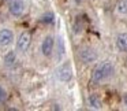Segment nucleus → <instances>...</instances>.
I'll list each match as a JSON object with an SVG mask.
<instances>
[{
	"instance_id": "15",
	"label": "nucleus",
	"mask_w": 127,
	"mask_h": 111,
	"mask_svg": "<svg viewBox=\"0 0 127 111\" xmlns=\"http://www.w3.org/2000/svg\"><path fill=\"white\" fill-rule=\"evenodd\" d=\"M124 104L127 106V95H124Z\"/></svg>"
},
{
	"instance_id": "6",
	"label": "nucleus",
	"mask_w": 127,
	"mask_h": 111,
	"mask_svg": "<svg viewBox=\"0 0 127 111\" xmlns=\"http://www.w3.org/2000/svg\"><path fill=\"white\" fill-rule=\"evenodd\" d=\"M97 58H98V54L93 48L86 47V48H82L79 51V59L83 63H93V62L97 60Z\"/></svg>"
},
{
	"instance_id": "10",
	"label": "nucleus",
	"mask_w": 127,
	"mask_h": 111,
	"mask_svg": "<svg viewBox=\"0 0 127 111\" xmlns=\"http://www.w3.org/2000/svg\"><path fill=\"white\" fill-rule=\"evenodd\" d=\"M15 62H17V54H15L14 51L7 52L6 56H4V64H6L7 67H11L15 64Z\"/></svg>"
},
{
	"instance_id": "16",
	"label": "nucleus",
	"mask_w": 127,
	"mask_h": 111,
	"mask_svg": "<svg viewBox=\"0 0 127 111\" xmlns=\"http://www.w3.org/2000/svg\"><path fill=\"white\" fill-rule=\"evenodd\" d=\"M8 1H11V0H8Z\"/></svg>"
},
{
	"instance_id": "4",
	"label": "nucleus",
	"mask_w": 127,
	"mask_h": 111,
	"mask_svg": "<svg viewBox=\"0 0 127 111\" xmlns=\"http://www.w3.org/2000/svg\"><path fill=\"white\" fill-rule=\"evenodd\" d=\"M53 50H55V39L52 36H47L40 45V51L45 58H49L53 54Z\"/></svg>"
},
{
	"instance_id": "3",
	"label": "nucleus",
	"mask_w": 127,
	"mask_h": 111,
	"mask_svg": "<svg viewBox=\"0 0 127 111\" xmlns=\"http://www.w3.org/2000/svg\"><path fill=\"white\" fill-rule=\"evenodd\" d=\"M25 10H26V3L23 0H11V1H10L8 12L12 17H15V18L22 17V15L25 14Z\"/></svg>"
},
{
	"instance_id": "8",
	"label": "nucleus",
	"mask_w": 127,
	"mask_h": 111,
	"mask_svg": "<svg viewBox=\"0 0 127 111\" xmlns=\"http://www.w3.org/2000/svg\"><path fill=\"white\" fill-rule=\"evenodd\" d=\"M116 47L122 52H127V33H120L116 37Z\"/></svg>"
},
{
	"instance_id": "1",
	"label": "nucleus",
	"mask_w": 127,
	"mask_h": 111,
	"mask_svg": "<svg viewBox=\"0 0 127 111\" xmlns=\"http://www.w3.org/2000/svg\"><path fill=\"white\" fill-rule=\"evenodd\" d=\"M113 71H115V67L111 62L105 60L102 63L97 64L94 67L93 73H92V82L93 84H100L102 81L108 80L109 77H112Z\"/></svg>"
},
{
	"instance_id": "12",
	"label": "nucleus",
	"mask_w": 127,
	"mask_h": 111,
	"mask_svg": "<svg viewBox=\"0 0 127 111\" xmlns=\"http://www.w3.org/2000/svg\"><path fill=\"white\" fill-rule=\"evenodd\" d=\"M116 10L119 14L122 15H127V0H119L116 4Z\"/></svg>"
},
{
	"instance_id": "13",
	"label": "nucleus",
	"mask_w": 127,
	"mask_h": 111,
	"mask_svg": "<svg viewBox=\"0 0 127 111\" xmlns=\"http://www.w3.org/2000/svg\"><path fill=\"white\" fill-rule=\"evenodd\" d=\"M8 99V92L6 91L3 85H0V104H4Z\"/></svg>"
},
{
	"instance_id": "2",
	"label": "nucleus",
	"mask_w": 127,
	"mask_h": 111,
	"mask_svg": "<svg viewBox=\"0 0 127 111\" xmlns=\"http://www.w3.org/2000/svg\"><path fill=\"white\" fill-rule=\"evenodd\" d=\"M30 43H32V34L28 30L21 32V34L17 39V51L22 54L26 52L29 50V47H30Z\"/></svg>"
},
{
	"instance_id": "11",
	"label": "nucleus",
	"mask_w": 127,
	"mask_h": 111,
	"mask_svg": "<svg viewBox=\"0 0 127 111\" xmlns=\"http://www.w3.org/2000/svg\"><path fill=\"white\" fill-rule=\"evenodd\" d=\"M40 22L44 23V25H52V23L55 22V15H53V12H45L41 17Z\"/></svg>"
},
{
	"instance_id": "7",
	"label": "nucleus",
	"mask_w": 127,
	"mask_h": 111,
	"mask_svg": "<svg viewBox=\"0 0 127 111\" xmlns=\"http://www.w3.org/2000/svg\"><path fill=\"white\" fill-rule=\"evenodd\" d=\"M56 75H58L59 81H62V82H68V81L71 80V77H72V70H71L70 63L62 64V66L58 69V71H56Z\"/></svg>"
},
{
	"instance_id": "5",
	"label": "nucleus",
	"mask_w": 127,
	"mask_h": 111,
	"mask_svg": "<svg viewBox=\"0 0 127 111\" xmlns=\"http://www.w3.org/2000/svg\"><path fill=\"white\" fill-rule=\"evenodd\" d=\"M15 36L14 32L8 28H3L0 29V47H10L14 43Z\"/></svg>"
},
{
	"instance_id": "14",
	"label": "nucleus",
	"mask_w": 127,
	"mask_h": 111,
	"mask_svg": "<svg viewBox=\"0 0 127 111\" xmlns=\"http://www.w3.org/2000/svg\"><path fill=\"white\" fill-rule=\"evenodd\" d=\"M64 51H63V41H62V39H59V60L62 59V56H63Z\"/></svg>"
},
{
	"instance_id": "9",
	"label": "nucleus",
	"mask_w": 127,
	"mask_h": 111,
	"mask_svg": "<svg viewBox=\"0 0 127 111\" xmlns=\"http://www.w3.org/2000/svg\"><path fill=\"white\" fill-rule=\"evenodd\" d=\"M88 103H89V106H90L92 108H94V110H100V108L102 107V102H101V99H100V97L97 96L96 93L89 95V97H88Z\"/></svg>"
}]
</instances>
